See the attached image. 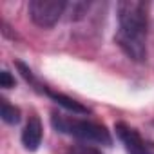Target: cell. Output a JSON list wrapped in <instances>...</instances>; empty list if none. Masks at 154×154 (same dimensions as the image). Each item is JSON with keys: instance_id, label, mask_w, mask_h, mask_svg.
Listing matches in <instances>:
<instances>
[{"instance_id": "1", "label": "cell", "mask_w": 154, "mask_h": 154, "mask_svg": "<svg viewBox=\"0 0 154 154\" xmlns=\"http://www.w3.org/2000/svg\"><path fill=\"white\" fill-rule=\"evenodd\" d=\"M118 31L116 44L132 62L147 60V29H149V6L140 0H123L116 8Z\"/></svg>"}, {"instance_id": "2", "label": "cell", "mask_w": 154, "mask_h": 154, "mask_svg": "<svg viewBox=\"0 0 154 154\" xmlns=\"http://www.w3.org/2000/svg\"><path fill=\"white\" fill-rule=\"evenodd\" d=\"M51 123L54 127L56 132L72 136L82 143H89V145H112V138L111 132L94 122L89 120H76V118H67L62 114H53L51 116Z\"/></svg>"}, {"instance_id": "3", "label": "cell", "mask_w": 154, "mask_h": 154, "mask_svg": "<svg viewBox=\"0 0 154 154\" xmlns=\"http://www.w3.org/2000/svg\"><path fill=\"white\" fill-rule=\"evenodd\" d=\"M65 9L67 2H63V0H31L27 6L29 18L42 29L53 27L62 18Z\"/></svg>"}, {"instance_id": "4", "label": "cell", "mask_w": 154, "mask_h": 154, "mask_svg": "<svg viewBox=\"0 0 154 154\" xmlns=\"http://www.w3.org/2000/svg\"><path fill=\"white\" fill-rule=\"evenodd\" d=\"M114 131H116V138L122 141L127 154H154L150 145L143 140V136L125 122H118L114 125Z\"/></svg>"}, {"instance_id": "5", "label": "cell", "mask_w": 154, "mask_h": 154, "mask_svg": "<svg viewBox=\"0 0 154 154\" xmlns=\"http://www.w3.org/2000/svg\"><path fill=\"white\" fill-rule=\"evenodd\" d=\"M42 136H44V127L38 116H31L22 131V145L26 150L35 152L40 143H42Z\"/></svg>"}, {"instance_id": "6", "label": "cell", "mask_w": 154, "mask_h": 154, "mask_svg": "<svg viewBox=\"0 0 154 154\" xmlns=\"http://www.w3.org/2000/svg\"><path fill=\"white\" fill-rule=\"evenodd\" d=\"M44 93H45L54 103H58L60 107H63L65 111H69V112H72V114H87V112H89V109H87L85 105H82L80 102H76V100H72V98L62 94V93H54V91H49V89H45Z\"/></svg>"}, {"instance_id": "7", "label": "cell", "mask_w": 154, "mask_h": 154, "mask_svg": "<svg viewBox=\"0 0 154 154\" xmlns=\"http://www.w3.org/2000/svg\"><path fill=\"white\" fill-rule=\"evenodd\" d=\"M2 120L9 125H17L20 122V109L8 103V100H2Z\"/></svg>"}, {"instance_id": "8", "label": "cell", "mask_w": 154, "mask_h": 154, "mask_svg": "<svg viewBox=\"0 0 154 154\" xmlns=\"http://www.w3.org/2000/svg\"><path fill=\"white\" fill-rule=\"evenodd\" d=\"M17 67H18V71H20V74L26 78V82H29L31 85H35V89H36V85H38V82H36V78H35V74H33V71L26 65V63H22V62H17Z\"/></svg>"}, {"instance_id": "9", "label": "cell", "mask_w": 154, "mask_h": 154, "mask_svg": "<svg viewBox=\"0 0 154 154\" xmlns=\"http://www.w3.org/2000/svg\"><path fill=\"white\" fill-rule=\"evenodd\" d=\"M69 154H102V152L89 143H80V145H74L69 150Z\"/></svg>"}, {"instance_id": "10", "label": "cell", "mask_w": 154, "mask_h": 154, "mask_svg": "<svg viewBox=\"0 0 154 154\" xmlns=\"http://www.w3.org/2000/svg\"><path fill=\"white\" fill-rule=\"evenodd\" d=\"M0 87H4V89H11V87H15V78L11 76V72L6 71V69L0 72Z\"/></svg>"}]
</instances>
